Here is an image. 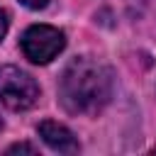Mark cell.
Returning <instances> with one entry per match:
<instances>
[{"mask_svg":"<svg viewBox=\"0 0 156 156\" xmlns=\"http://www.w3.org/2000/svg\"><path fill=\"white\" fill-rule=\"evenodd\" d=\"M112 71L88 56L73 58L58 78V102L71 115H98L112 98Z\"/></svg>","mask_w":156,"mask_h":156,"instance_id":"1","label":"cell"},{"mask_svg":"<svg viewBox=\"0 0 156 156\" xmlns=\"http://www.w3.org/2000/svg\"><path fill=\"white\" fill-rule=\"evenodd\" d=\"M37 100H39V85L27 71L10 63L0 66V102L7 110L22 112L34 107Z\"/></svg>","mask_w":156,"mask_h":156,"instance_id":"2","label":"cell"},{"mask_svg":"<svg viewBox=\"0 0 156 156\" xmlns=\"http://www.w3.org/2000/svg\"><path fill=\"white\" fill-rule=\"evenodd\" d=\"M20 46H22L24 58H29L32 63H49L63 51L66 34L51 24H32L24 29Z\"/></svg>","mask_w":156,"mask_h":156,"instance_id":"3","label":"cell"},{"mask_svg":"<svg viewBox=\"0 0 156 156\" xmlns=\"http://www.w3.org/2000/svg\"><path fill=\"white\" fill-rule=\"evenodd\" d=\"M37 134L41 136V141L51 149V151H58V154H78L80 151V144L76 139V134L61 124V122H54V119H44L39 127H37Z\"/></svg>","mask_w":156,"mask_h":156,"instance_id":"4","label":"cell"},{"mask_svg":"<svg viewBox=\"0 0 156 156\" xmlns=\"http://www.w3.org/2000/svg\"><path fill=\"white\" fill-rule=\"evenodd\" d=\"M5 154H37V149L32 144H12L5 149Z\"/></svg>","mask_w":156,"mask_h":156,"instance_id":"5","label":"cell"},{"mask_svg":"<svg viewBox=\"0 0 156 156\" xmlns=\"http://www.w3.org/2000/svg\"><path fill=\"white\" fill-rule=\"evenodd\" d=\"M27 10H44L46 5H49V0H20Z\"/></svg>","mask_w":156,"mask_h":156,"instance_id":"6","label":"cell"},{"mask_svg":"<svg viewBox=\"0 0 156 156\" xmlns=\"http://www.w3.org/2000/svg\"><path fill=\"white\" fill-rule=\"evenodd\" d=\"M5 34H7V15L5 10H0V41L5 39Z\"/></svg>","mask_w":156,"mask_h":156,"instance_id":"7","label":"cell"},{"mask_svg":"<svg viewBox=\"0 0 156 156\" xmlns=\"http://www.w3.org/2000/svg\"><path fill=\"white\" fill-rule=\"evenodd\" d=\"M0 132H2V117H0Z\"/></svg>","mask_w":156,"mask_h":156,"instance_id":"8","label":"cell"}]
</instances>
